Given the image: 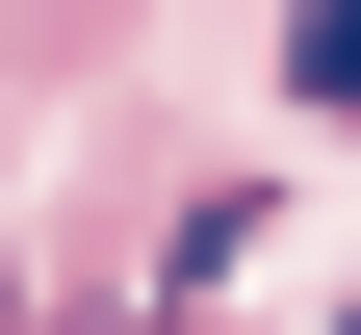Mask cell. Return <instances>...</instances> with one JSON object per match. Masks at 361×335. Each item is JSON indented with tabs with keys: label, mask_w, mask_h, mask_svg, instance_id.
Wrapping results in <instances>:
<instances>
[{
	"label": "cell",
	"mask_w": 361,
	"mask_h": 335,
	"mask_svg": "<svg viewBox=\"0 0 361 335\" xmlns=\"http://www.w3.org/2000/svg\"><path fill=\"white\" fill-rule=\"evenodd\" d=\"M284 78H310V104H361V0H310V52H284Z\"/></svg>",
	"instance_id": "1"
}]
</instances>
